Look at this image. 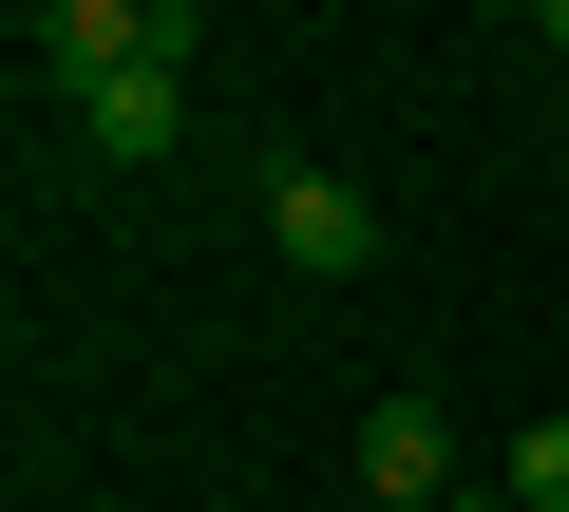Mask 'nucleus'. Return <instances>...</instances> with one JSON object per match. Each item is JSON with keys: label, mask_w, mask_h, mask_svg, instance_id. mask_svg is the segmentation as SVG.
<instances>
[{"label": "nucleus", "mask_w": 569, "mask_h": 512, "mask_svg": "<svg viewBox=\"0 0 569 512\" xmlns=\"http://www.w3.org/2000/svg\"><path fill=\"white\" fill-rule=\"evenodd\" d=\"M20 58H39V96H96V77H133V58H190V20H152V0H39Z\"/></svg>", "instance_id": "obj_1"}, {"label": "nucleus", "mask_w": 569, "mask_h": 512, "mask_svg": "<svg viewBox=\"0 0 569 512\" xmlns=\"http://www.w3.org/2000/svg\"><path fill=\"white\" fill-rule=\"evenodd\" d=\"M361 512H493V474H456V418L437 399H380L361 418Z\"/></svg>", "instance_id": "obj_2"}, {"label": "nucleus", "mask_w": 569, "mask_h": 512, "mask_svg": "<svg viewBox=\"0 0 569 512\" xmlns=\"http://www.w3.org/2000/svg\"><path fill=\"white\" fill-rule=\"evenodd\" d=\"M266 247H284L305 285H361V267H380V209H361L342 171H284V190H266Z\"/></svg>", "instance_id": "obj_3"}, {"label": "nucleus", "mask_w": 569, "mask_h": 512, "mask_svg": "<svg viewBox=\"0 0 569 512\" xmlns=\"http://www.w3.org/2000/svg\"><path fill=\"white\" fill-rule=\"evenodd\" d=\"M171 133H190V58H133V77L77 96V152H96V171H152Z\"/></svg>", "instance_id": "obj_4"}, {"label": "nucleus", "mask_w": 569, "mask_h": 512, "mask_svg": "<svg viewBox=\"0 0 569 512\" xmlns=\"http://www.w3.org/2000/svg\"><path fill=\"white\" fill-rule=\"evenodd\" d=\"M493 512H569V418H531V436L493 455Z\"/></svg>", "instance_id": "obj_5"}]
</instances>
